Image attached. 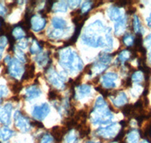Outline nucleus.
I'll list each match as a JSON object with an SVG mask.
<instances>
[{
	"mask_svg": "<svg viewBox=\"0 0 151 143\" xmlns=\"http://www.w3.org/2000/svg\"><path fill=\"white\" fill-rule=\"evenodd\" d=\"M2 98H0V103H2Z\"/></svg>",
	"mask_w": 151,
	"mask_h": 143,
	"instance_id": "5fc2aeb1",
	"label": "nucleus"
},
{
	"mask_svg": "<svg viewBox=\"0 0 151 143\" xmlns=\"http://www.w3.org/2000/svg\"><path fill=\"white\" fill-rule=\"evenodd\" d=\"M40 143H53V137L52 136V135L48 134V133L42 134Z\"/></svg>",
	"mask_w": 151,
	"mask_h": 143,
	"instance_id": "4c0bfd02",
	"label": "nucleus"
},
{
	"mask_svg": "<svg viewBox=\"0 0 151 143\" xmlns=\"http://www.w3.org/2000/svg\"><path fill=\"white\" fill-rule=\"evenodd\" d=\"M42 91L40 87L33 84V85L29 86L26 89V93H25L24 97L26 98L27 100H31V99H33L40 97Z\"/></svg>",
	"mask_w": 151,
	"mask_h": 143,
	"instance_id": "9d476101",
	"label": "nucleus"
},
{
	"mask_svg": "<svg viewBox=\"0 0 151 143\" xmlns=\"http://www.w3.org/2000/svg\"><path fill=\"white\" fill-rule=\"evenodd\" d=\"M14 133V131L7 127H2L0 129V139H2L4 142L8 141L9 139L12 138Z\"/></svg>",
	"mask_w": 151,
	"mask_h": 143,
	"instance_id": "a211bd4d",
	"label": "nucleus"
},
{
	"mask_svg": "<svg viewBox=\"0 0 151 143\" xmlns=\"http://www.w3.org/2000/svg\"><path fill=\"white\" fill-rule=\"evenodd\" d=\"M12 109V105L9 102L5 104L3 107H0V123L5 125L10 124Z\"/></svg>",
	"mask_w": 151,
	"mask_h": 143,
	"instance_id": "6e6552de",
	"label": "nucleus"
},
{
	"mask_svg": "<svg viewBox=\"0 0 151 143\" xmlns=\"http://www.w3.org/2000/svg\"><path fill=\"white\" fill-rule=\"evenodd\" d=\"M111 99L113 105L115 106H117V107L125 106V104L128 102L127 96L123 92L119 93L116 96L111 97Z\"/></svg>",
	"mask_w": 151,
	"mask_h": 143,
	"instance_id": "f8f14e48",
	"label": "nucleus"
},
{
	"mask_svg": "<svg viewBox=\"0 0 151 143\" xmlns=\"http://www.w3.org/2000/svg\"><path fill=\"white\" fill-rule=\"evenodd\" d=\"M102 84L104 86L105 88H114L116 87V84L114 81L107 79L104 75L102 77Z\"/></svg>",
	"mask_w": 151,
	"mask_h": 143,
	"instance_id": "7c9ffc66",
	"label": "nucleus"
},
{
	"mask_svg": "<svg viewBox=\"0 0 151 143\" xmlns=\"http://www.w3.org/2000/svg\"><path fill=\"white\" fill-rule=\"evenodd\" d=\"M48 99L50 100H55V99H61V96L57 90H52L48 93Z\"/></svg>",
	"mask_w": 151,
	"mask_h": 143,
	"instance_id": "e433bc0d",
	"label": "nucleus"
},
{
	"mask_svg": "<svg viewBox=\"0 0 151 143\" xmlns=\"http://www.w3.org/2000/svg\"><path fill=\"white\" fill-rule=\"evenodd\" d=\"M12 36L14 37V39L21 40L26 36V34L23 28H21V26H17L12 30Z\"/></svg>",
	"mask_w": 151,
	"mask_h": 143,
	"instance_id": "4be33fe9",
	"label": "nucleus"
},
{
	"mask_svg": "<svg viewBox=\"0 0 151 143\" xmlns=\"http://www.w3.org/2000/svg\"><path fill=\"white\" fill-rule=\"evenodd\" d=\"M80 2V1H70L68 2L69 4H67V5H69L71 9H75L79 6Z\"/></svg>",
	"mask_w": 151,
	"mask_h": 143,
	"instance_id": "a19ab883",
	"label": "nucleus"
},
{
	"mask_svg": "<svg viewBox=\"0 0 151 143\" xmlns=\"http://www.w3.org/2000/svg\"><path fill=\"white\" fill-rule=\"evenodd\" d=\"M14 51H15V55H16V56L17 57V60H21V61H22V62L26 61V59H27L26 55L24 54V53L22 51H21V49L17 48V49L14 50Z\"/></svg>",
	"mask_w": 151,
	"mask_h": 143,
	"instance_id": "58836bf2",
	"label": "nucleus"
},
{
	"mask_svg": "<svg viewBox=\"0 0 151 143\" xmlns=\"http://www.w3.org/2000/svg\"><path fill=\"white\" fill-rule=\"evenodd\" d=\"M140 133L137 129H132L127 135V143H137L139 140Z\"/></svg>",
	"mask_w": 151,
	"mask_h": 143,
	"instance_id": "aec40b11",
	"label": "nucleus"
},
{
	"mask_svg": "<svg viewBox=\"0 0 151 143\" xmlns=\"http://www.w3.org/2000/svg\"><path fill=\"white\" fill-rule=\"evenodd\" d=\"M8 93H9V91H8L7 87H5V86L0 85V98L2 97H5V96L7 95Z\"/></svg>",
	"mask_w": 151,
	"mask_h": 143,
	"instance_id": "79ce46f5",
	"label": "nucleus"
},
{
	"mask_svg": "<svg viewBox=\"0 0 151 143\" xmlns=\"http://www.w3.org/2000/svg\"><path fill=\"white\" fill-rule=\"evenodd\" d=\"M112 60V55L110 54L106 53H101L99 54V57H98V62L101 63H103V64L106 65L108 66L109 63L111 62Z\"/></svg>",
	"mask_w": 151,
	"mask_h": 143,
	"instance_id": "393cba45",
	"label": "nucleus"
},
{
	"mask_svg": "<svg viewBox=\"0 0 151 143\" xmlns=\"http://www.w3.org/2000/svg\"><path fill=\"white\" fill-rule=\"evenodd\" d=\"M126 24H127V19L123 17L121 20L117 21L115 24V34L116 36L122 34L126 29Z\"/></svg>",
	"mask_w": 151,
	"mask_h": 143,
	"instance_id": "dca6fc26",
	"label": "nucleus"
},
{
	"mask_svg": "<svg viewBox=\"0 0 151 143\" xmlns=\"http://www.w3.org/2000/svg\"><path fill=\"white\" fill-rule=\"evenodd\" d=\"M122 41H123V43L125 46L131 47L132 46V44H134V38L132 34L127 33V34H125L124 36L123 39H122Z\"/></svg>",
	"mask_w": 151,
	"mask_h": 143,
	"instance_id": "c756f323",
	"label": "nucleus"
},
{
	"mask_svg": "<svg viewBox=\"0 0 151 143\" xmlns=\"http://www.w3.org/2000/svg\"><path fill=\"white\" fill-rule=\"evenodd\" d=\"M96 90H98V92L101 93V94H102L104 97H107V96H109V92L107 91L106 89L103 88V87H96Z\"/></svg>",
	"mask_w": 151,
	"mask_h": 143,
	"instance_id": "c03bdc74",
	"label": "nucleus"
},
{
	"mask_svg": "<svg viewBox=\"0 0 151 143\" xmlns=\"http://www.w3.org/2000/svg\"><path fill=\"white\" fill-rule=\"evenodd\" d=\"M92 2L91 1H87V2H84L83 4L82 9H81V12L83 14H87V12L92 9Z\"/></svg>",
	"mask_w": 151,
	"mask_h": 143,
	"instance_id": "c9c22d12",
	"label": "nucleus"
},
{
	"mask_svg": "<svg viewBox=\"0 0 151 143\" xmlns=\"http://www.w3.org/2000/svg\"><path fill=\"white\" fill-rule=\"evenodd\" d=\"M41 49H42V47L41 45H40V43L38 42L36 40H33V41H32L30 48H29V51H30V53L33 54L40 53Z\"/></svg>",
	"mask_w": 151,
	"mask_h": 143,
	"instance_id": "c85d7f7f",
	"label": "nucleus"
},
{
	"mask_svg": "<svg viewBox=\"0 0 151 143\" xmlns=\"http://www.w3.org/2000/svg\"><path fill=\"white\" fill-rule=\"evenodd\" d=\"M113 114L107 108V106L102 107H94V110L91 113V121L94 124H107L112 121Z\"/></svg>",
	"mask_w": 151,
	"mask_h": 143,
	"instance_id": "f03ea898",
	"label": "nucleus"
},
{
	"mask_svg": "<svg viewBox=\"0 0 151 143\" xmlns=\"http://www.w3.org/2000/svg\"><path fill=\"white\" fill-rule=\"evenodd\" d=\"M135 11H136V9H135V8L130 7L129 9H128L127 14H133Z\"/></svg>",
	"mask_w": 151,
	"mask_h": 143,
	"instance_id": "09e8293b",
	"label": "nucleus"
},
{
	"mask_svg": "<svg viewBox=\"0 0 151 143\" xmlns=\"http://www.w3.org/2000/svg\"><path fill=\"white\" fill-rule=\"evenodd\" d=\"M8 67V72L9 75L13 78L19 79L22 76V73L24 72V67L22 64L17 59H12L9 63Z\"/></svg>",
	"mask_w": 151,
	"mask_h": 143,
	"instance_id": "39448f33",
	"label": "nucleus"
},
{
	"mask_svg": "<svg viewBox=\"0 0 151 143\" xmlns=\"http://www.w3.org/2000/svg\"><path fill=\"white\" fill-rule=\"evenodd\" d=\"M133 29L137 34H141L142 35V30L144 28L141 26V21L137 15H134V18H133Z\"/></svg>",
	"mask_w": 151,
	"mask_h": 143,
	"instance_id": "5701e85b",
	"label": "nucleus"
},
{
	"mask_svg": "<svg viewBox=\"0 0 151 143\" xmlns=\"http://www.w3.org/2000/svg\"><path fill=\"white\" fill-rule=\"evenodd\" d=\"M8 44V40L5 36H0V60L2 59V52Z\"/></svg>",
	"mask_w": 151,
	"mask_h": 143,
	"instance_id": "f704fd0d",
	"label": "nucleus"
},
{
	"mask_svg": "<svg viewBox=\"0 0 151 143\" xmlns=\"http://www.w3.org/2000/svg\"><path fill=\"white\" fill-rule=\"evenodd\" d=\"M117 123H113L112 124L106 126V127H101L96 130V134L100 137H103L105 139L114 138L119 133V128Z\"/></svg>",
	"mask_w": 151,
	"mask_h": 143,
	"instance_id": "20e7f679",
	"label": "nucleus"
},
{
	"mask_svg": "<svg viewBox=\"0 0 151 143\" xmlns=\"http://www.w3.org/2000/svg\"><path fill=\"white\" fill-rule=\"evenodd\" d=\"M86 143H97V142H91V141H89V142H86Z\"/></svg>",
	"mask_w": 151,
	"mask_h": 143,
	"instance_id": "864d4df0",
	"label": "nucleus"
},
{
	"mask_svg": "<svg viewBox=\"0 0 151 143\" xmlns=\"http://www.w3.org/2000/svg\"><path fill=\"white\" fill-rule=\"evenodd\" d=\"M45 72L47 73V79L52 85L56 87L57 88H64V84L62 82L60 76L54 69H52V67L45 69Z\"/></svg>",
	"mask_w": 151,
	"mask_h": 143,
	"instance_id": "0eeeda50",
	"label": "nucleus"
},
{
	"mask_svg": "<svg viewBox=\"0 0 151 143\" xmlns=\"http://www.w3.org/2000/svg\"><path fill=\"white\" fill-rule=\"evenodd\" d=\"M59 62L61 66L70 72L81 70L83 66L80 57L70 48H66L59 54Z\"/></svg>",
	"mask_w": 151,
	"mask_h": 143,
	"instance_id": "f257e3e1",
	"label": "nucleus"
},
{
	"mask_svg": "<svg viewBox=\"0 0 151 143\" xmlns=\"http://www.w3.org/2000/svg\"><path fill=\"white\" fill-rule=\"evenodd\" d=\"M131 57V52L127 50H125V51H121L119 54L118 57V61L121 62V63H125V62L127 61L128 60H129V58Z\"/></svg>",
	"mask_w": 151,
	"mask_h": 143,
	"instance_id": "cd10ccee",
	"label": "nucleus"
},
{
	"mask_svg": "<svg viewBox=\"0 0 151 143\" xmlns=\"http://www.w3.org/2000/svg\"><path fill=\"white\" fill-rule=\"evenodd\" d=\"M10 88L13 94H18V93L21 90V89H22V83L19 82H14V83L11 84Z\"/></svg>",
	"mask_w": 151,
	"mask_h": 143,
	"instance_id": "473e14b6",
	"label": "nucleus"
},
{
	"mask_svg": "<svg viewBox=\"0 0 151 143\" xmlns=\"http://www.w3.org/2000/svg\"><path fill=\"white\" fill-rule=\"evenodd\" d=\"M67 129L66 127H60L56 126L54 127L52 129V137L55 139L58 142H60L64 138V136L67 133Z\"/></svg>",
	"mask_w": 151,
	"mask_h": 143,
	"instance_id": "9b49d317",
	"label": "nucleus"
},
{
	"mask_svg": "<svg viewBox=\"0 0 151 143\" xmlns=\"http://www.w3.org/2000/svg\"><path fill=\"white\" fill-rule=\"evenodd\" d=\"M88 17V14H83V15H78L76 16L73 18V22L76 24V26H83V24H84L85 21H86Z\"/></svg>",
	"mask_w": 151,
	"mask_h": 143,
	"instance_id": "a878e982",
	"label": "nucleus"
},
{
	"mask_svg": "<svg viewBox=\"0 0 151 143\" xmlns=\"http://www.w3.org/2000/svg\"><path fill=\"white\" fill-rule=\"evenodd\" d=\"M28 45V42L27 41H24V40H22V41H21L20 42L17 43V48H19V49H25V48H27V47Z\"/></svg>",
	"mask_w": 151,
	"mask_h": 143,
	"instance_id": "37998d69",
	"label": "nucleus"
},
{
	"mask_svg": "<svg viewBox=\"0 0 151 143\" xmlns=\"http://www.w3.org/2000/svg\"><path fill=\"white\" fill-rule=\"evenodd\" d=\"M91 93V87L88 84H83V85L79 86L78 87L77 93L75 94L76 99H79L84 98L86 96H88Z\"/></svg>",
	"mask_w": 151,
	"mask_h": 143,
	"instance_id": "4468645a",
	"label": "nucleus"
},
{
	"mask_svg": "<svg viewBox=\"0 0 151 143\" xmlns=\"http://www.w3.org/2000/svg\"><path fill=\"white\" fill-rule=\"evenodd\" d=\"M104 76L112 81H115L118 79V75L115 72H107L106 75H104Z\"/></svg>",
	"mask_w": 151,
	"mask_h": 143,
	"instance_id": "ea45409f",
	"label": "nucleus"
},
{
	"mask_svg": "<svg viewBox=\"0 0 151 143\" xmlns=\"http://www.w3.org/2000/svg\"><path fill=\"white\" fill-rule=\"evenodd\" d=\"M35 72V65L33 63L27 65L26 66V69L24 72V75H22L23 81H28L29 79H33L34 77Z\"/></svg>",
	"mask_w": 151,
	"mask_h": 143,
	"instance_id": "f3484780",
	"label": "nucleus"
},
{
	"mask_svg": "<svg viewBox=\"0 0 151 143\" xmlns=\"http://www.w3.org/2000/svg\"><path fill=\"white\" fill-rule=\"evenodd\" d=\"M8 10L2 4L0 3V16H4L6 14Z\"/></svg>",
	"mask_w": 151,
	"mask_h": 143,
	"instance_id": "49530a36",
	"label": "nucleus"
},
{
	"mask_svg": "<svg viewBox=\"0 0 151 143\" xmlns=\"http://www.w3.org/2000/svg\"><path fill=\"white\" fill-rule=\"evenodd\" d=\"M122 85L125 87H129L132 86V79L131 78H127L125 80L122 81Z\"/></svg>",
	"mask_w": 151,
	"mask_h": 143,
	"instance_id": "a18cd8bd",
	"label": "nucleus"
},
{
	"mask_svg": "<svg viewBox=\"0 0 151 143\" xmlns=\"http://www.w3.org/2000/svg\"><path fill=\"white\" fill-rule=\"evenodd\" d=\"M122 112L125 117H134V116L133 105H125L122 109Z\"/></svg>",
	"mask_w": 151,
	"mask_h": 143,
	"instance_id": "bb28decb",
	"label": "nucleus"
},
{
	"mask_svg": "<svg viewBox=\"0 0 151 143\" xmlns=\"http://www.w3.org/2000/svg\"><path fill=\"white\" fill-rule=\"evenodd\" d=\"M141 143H150V142H148L147 140H144V141H143L142 142H141Z\"/></svg>",
	"mask_w": 151,
	"mask_h": 143,
	"instance_id": "603ef678",
	"label": "nucleus"
},
{
	"mask_svg": "<svg viewBox=\"0 0 151 143\" xmlns=\"http://www.w3.org/2000/svg\"><path fill=\"white\" fill-rule=\"evenodd\" d=\"M35 60L41 66H47V67L50 66V64L52 63V60L49 59L48 54L43 53V52L36 56L35 57Z\"/></svg>",
	"mask_w": 151,
	"mask_h": 143,
	"instance_id": "2eb2a0df",
	"label": "nucleus"
},
{
	"mask_svg": "<svg viewBox=\"0 0 151 143\" xmlns=\"http://www.w3.org/2000/svg\"><path fill=\"white\" fill-rule=\"evenodd\" d=\"M143 78H144V77H143V73L141 72L135 71L134 72V74L132 75L131 79H132V82L133 81V82H134L135 83H141L143 81Z\"/></svg>",
	"mask_w": 151,
	"mask_h": 143,
	"instance_id": "72a5a7b5",
	"label": "nucleus"
},
{
	"mask_svg": "<svg viewBox=\"0 0 151 143\" xmlns=\"http://www.w3.org/2000/svg\"><path fill=\"white\" fill-rule=\"evenodd\" d=\"M64 34V32H63V29H55L52 31V32H49L48 36H49L51 39H58L59 38L61 37Z\"/></svg>",
	"mask_w": 151,
	"mask_h": 143,
	"instance_id": "2f4dec72",
	"label": "nucleus"
},
{
	"mask_svg": "<svg viewBox=\"0 0 151 143\" xmlns=\"http://www.w3.org/2000/svg\"><path fill=\"white\" fill-rule=\"evenodd\" d=\"M144 42L147 47H151V33L147 36V38L144 40Z\"/></svg>",
	"mask_w": 151,
	"mask_h": 143,
	"instance_id": "de8ad7c7",
	"label": "nucleus"
},
{
	"mask_svg": "<svg viewBox=\"0 0 151 143\" xmlns=\"http://www.w3.org/2000/svg\"><path fill=\"white\" fill-rule=\"evenodd\" d=\"M50 106L48 103L45 102L40 106H35L32 112V115L35 119L40 121L46 118L50 112Z\"/></svg>",
	"mask_w": 151,
	"mask_h": 143,
	"instance_id": "423d86ee",
	"label": "nucleus"
},
{
	"mask_svg": "<svg viewBox=\"0 0 151 143\" xmlns=\"http://www.w3.org/2000/svg\"><path fill=\"white\" fill-rule=\"evenodd\" d=\"M146 21H147V26L151 29V13L150 14L149 17L146 19Z\"/></svg>",
	"mask_w": 151,
	"mask_h": 143,
	"instance_id": "8fccbe9b",
	"label": "nucleus"
},
{
	"mask_svg": "<svg viewBox=\"0 0 151 143\" xmlns=\"http://www.w3.org/2000/svg\"><path fill=\"white\" fill-rule=\"evenodd\" d=\"M52 26L55 29H64L67 28V22L64 21V19L60 18V17H55L52 18Z\"/></svg>",
	"mask_w": 151,
	"mask_h": 143,
	"instance_id": "6ab92c4d",
	"label": "nucleus"
},
{
	"mask_svg": "<svg viewBox=\"0 0 151 143\" xmlns=\"http://www.w3.org/2000/svg\"><path fill=\"white\" fill-rule=\"evenodd\" d=\"M149 60H150V63H151V52L149 54Z\"/></svg>",
	"mask_w": 151,
	"mask_h": 143,
	"instance_id": "3c124183",
	"label": "nucleus"
},
{
	"mask_svg": "<svg viewBox=\"0 0 151 143\" xmlns=\"http://www.w3.org/2000/svg\"><path fill=\"white\" fill-rule=\"evenodd\" d=\"M108 17L113 21H118L123 17L121 11L119 9L115 6H111L108 9Z\"/></svg>",
	"mask_w": 151,
	"mask_h": 143,
	"instance_id": "ddd939ff",
	"label": "nucleus"
},
{
	"mask_svg": "<svg viewBox=\"0 0 151 143\" xmlns=\"http://www.w3.org/2000/svg\"><path fill=\"white\" fill-rule=\"evenodd\" d=\"M15 127L23 133L29 131L31 128V123L28 118L25 117L21 111H16L14 114Z\"/></svg>",
	"mask_w": 151,
	"mask_h": 143,
	"instance_id": "7ed1b4c3",
	"label": "nucleus"
},
{
	"mask_svg": "<svg viewBox=\"0 0 151 143\" xmlns=\"http://www.w3.org/2000/svg\"><path fill=\"white\" fill-rule=\"evenodd\" d=\"M46 20L45 18L42 17L41 15H33L31 17L30 24L31 27L35 32H40L42 29H44V27L46 25Z\"/></svg>",
	"mask_w": 151,
	"mask_h": 143,
	"instance_id": "1a4fd4ad",
	"label": "nucleus"
},
{
	"mask_svg": "<svg viewBox=\"0 0 151 143\" xmlns=\"http://www.w3.org/2000/svg\"><path fill=\"white\" fill-rule=\"evenodd\" d=\"M78 141V136L76 135L75 130L73 129H71L69 131V133H67V136L65 137V139H64V142L65 143H76Z\"/></svg>",
	"mask_w": 151,
	"mask_h": 143,
	"instance_id": "b1692460",
	"label": "nucleus"
},
{
	"mask_svg": "<svg viewBox=\"0 0 151 143\" xmlns=\"http://www.w3.org/2000/svg\"><path fill=\"white\" fill-rule=\"evenodd\" d=\"M67 4L64 1H60L58 2L53 4L52 6V11L54 12H65L67 10Z\"/></svg>",
	"mask_w": 151,
	"mask_h": 143,
	"instance_id": "412c9836",
	"label": "nucleus"
}]
</instances>
